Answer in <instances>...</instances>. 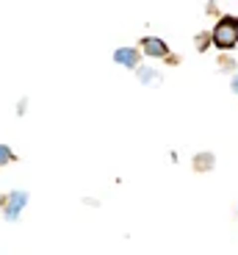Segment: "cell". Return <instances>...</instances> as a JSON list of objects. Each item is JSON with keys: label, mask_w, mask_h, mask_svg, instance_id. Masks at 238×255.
<instances>
[{"label": "cell", "mask_w": 238, "mask_h": 255, "mask_svg": "<svg viewBox=\"0 0 238 255\" xmlns=\"http://www.w3.org/2000/svg\"><path fill=\"white\" fill-rule=\"evenodd\" d=\"M211 42L219 50H233V47L238 45V17H222L219 22H216V28H213L211 33Z\"/></svg>", "instance_id": "6da1fadb"}, {"label": "cell", "mask_w": 238, "mask_h": 255, "mask_svg": "<svg viewBox=\"0 0 238 255\" xmlns=\"http://www.w3.org/2000/svg\"><path fill=\"white\" fill-rule=\"evenodd\" d=\"M25 203H28V194L25 191H11L6 197V208H3V214H6V219H17L19 214H22V208H25Z\"/></svg>", "instance_id": "7a4b0ae2"}, {"label": "cell", "mask_w": 238, "mask_h": 255, "mask_svg": "<svg viewBox=\"0 0 238 255\" xmlns=\"http://www.w3.org/2000/svg\"><path fill=\"white\" fill-rule=\"evenodd\" d=\"M142 50L147 53L150 58H166L169 56V45L158 36H144L142 39Z\"/></svg>", "instance_id": "3957f363"}, {"label": "cell", "mask_w": 238, "mask_h": 255, "mask_svg": "<svg viewBox=\"0 0 238 255\" xmlns=\"http://www.w3.org/2000/svg\"><path fill=\"white\" fill-rule=\"evenodd\" d=\"M114 61L122 64V67H130V70H136L139 64H142V53L136 50V47H119V50L114 53Z\"/></svg>", "instance_id": "277c9868"}, {"label": "cell", "mask_w": 238, "mask_h": 255, "mask_svg": "<svg viewBox=\"0 0 238 255\" xmlns=\"http://www.w3.org/2000/svg\"><path fill=\"white\" fill-rule=\"evenodd\" d=\"M191 166H194V172H211L213 166H216V155L213 153H197Z\"/></svg>", "instance_id": "5b68a950"}, {"label": "cell", "mask_w": 238, "mask_h": 255, "mask_svg": "<svg viewBox=\"0 0 238 255\" xmlns=\"http://www.w3.org/2000/svg\"><path fill=\"white\" fill-rule=\"evenodd\" d=\"M11 161H17V155H14V150L8 144H0V166L11 164Z\"/></svg>", "instance_id": "8992f818"}, {"label": "cell", "mask_w": 238, "mask_h": 255, "mask_svg": "<svg viewBox=\"0 0 238 255\" xmlns=\"http://www.w3.org/2000/svg\"><path fill=\"white\" fill-rule=\"evenodd\" d=\"M139 78H142L144 83H158V81H161V75H158L155 70H147V67H142V70H139Z\"/></svg>", "instance_id": "52a82bcc"}, {"label": "cell", "mask_w": 238, "mask_h": 255, "mask_svg": "<svg viewBox=\"0 0 238 255\" xmlns=\"http://www.w3.org/2000/svg\"><path fill=\"white\" fill-rule=\"evenodd\" d=\"M233 92H236V95H238V75L233 78Z\"/></svg>", "instance_id": "ba28073f"}]
</instances>
